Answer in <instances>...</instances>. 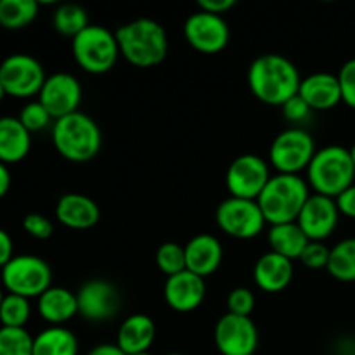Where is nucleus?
<instances>
[{"instance_id":"1","label":"nucleus","mask_w":355,"mask_h":355,"mask_svg":"<svg viewBox=\"0 0 355 355\" xmlns=\"http://www.w3.org/2000/svg\"><path fill=\"white\" fill-rule=\"evenodd\" d=\"M297 66L281 54H262L248 68V87L253 96L269 106H283L300 89Z\"/></svg>"},{"instance_id":"2","label":"nucleus","mask_w":355,"mask_h":355,"mask_svg":"<svg viewBox=\"0 0 355 355\" xmlns=\"http://www.w3.org/2000/svg\"><path fill=\"white\" fill-rule=\"evenodd\" d=\"M120 54L137 68H153L165 61L168 54V37L165 28L155 19L141 17L114 31Z\"/></svg>"},{"instance_id":"3","label":"nucleus","mask_w":355,"mask_h":355,"mask_svg":"<svg viewBox=\"0 0 355 355\" xmlns=\"http://www.w3.org/2000/svg\"><path fill=\"white\" fill-rule=\"evenodd\" d=\"M52 142L59 155L73 163H85L96 158L103 146L101 128L89 114L76 111L54 121Z\"/></svg>"},{"instance_id":"4","label":"nucleus","mask_w":355,"mask_h":355,"mask_svg":"<svg viewBox=\"0 0 355 355\" xmlns=\"http://www.w3.org/2000/svg\"><path fill=\"white\" fill-rule=\"evenodd\" d=\"M309 196V184L300 175L276 173L270 177L257 203L267 224L279 225L297 222Z\"/></svg>"},{"instance_id":"5","label":"nucleus","mask_w":355,"mask_h":355,"mask_svg":"<svg viewBox=\"0 0 355 355\" xmlns=\"http://www.w3.org/2000/svg\"><path fill=\"white\" fill-rule=\"evenodd\" d=\"M309 186L315 194L336 200L355 180V166L350 149L343 146H326L318 149L307 168Z\"/></svg>"},{"instance_id":"6","label":"nucleus","mask_w":355,"mask_h":355,"mask_svg":"<svg viewBox=\"0 0 355 355\" xmlns=\"http://www.w3.org/2000/svg\"><path fill=\"white\" fill-rule=\"evenodd\" d=\"M76 64L90 75H104L116 64L120 47L116 35L101 24H89L71 42Z\"/></svg>"},{"instance_id":"7","label":"nucleus","mask_w":355,"mask_h":355,"mask_svg":"<svg viewBox=\"0 0 355 355\" xmlns=\"http://www.w3.org/2000/svg\"><path fill=\"white\" fill-rule=\"evenodd\" d=\"M52 270L44 259L35 255L14 257L2 267V284L7 293L38 298L52 286Z\"/></svg>"},{"instance_id":"8","label":"nucleus","mask_w":355,"mask_h":355,"mask_svg":"<svg viewBox=\"0 0 355 355\" xmlns=\"http://www.w3.org/2000/svg\"><path fill=\"white\" fill-rule=\"evenodd\" d=\"M318 153L312 135L304 128H288L272 141L269 149V162L277 173L298 175L307 170Z\"/></svg>"},{"instance_id":"9","label":"nucleus","mask_w":355,"mask_h":355,"mask_svg":"<svg viewBox=\"0 0 355 355\" xmlns=\"http://www.w3.org/2000/svg\"><path fill=\"white\" fill-rule=\"evenodd\" d=\"M215 220L222 232L234 239H253L266 227V218L255 200L227 198L215 211Z\"/></svg>"},{"instance_id":"10","label":"nucleus","mask_w":355,"mask_h":355,"mask_svg":"<svg viewBox=\"0 0 355 355\" xmlns=\"http://www.w3.org/2000/svg\"><path fill=\"white\" fill-rule=\"evenodd\" d=\"M45 76L44 66L30 54H12L0 64V85L7 96L31 97L40 94Z\"/></svg>"},{"instance_id":"11","label":"nucleus","mask_w":355,"mask_h":355,"mask_svg":"<svg viewBox=\"0 0 355 355\" xmlns=\"http://www.w3.org/2000/svg\"><path fill=\"white\" fill-rule=\"evenodd\" d=\"M269 163L259 155H241L229 165L225 172V186L231 196L243 200H259L270 180Z\"/></svg>"},{"instance_id":"12","label":"nucleus","mask_w":355,"mask_h":355,"mask_svg":"<svg viewBox=\"0 0 355 355\" xmlns=\"http://www.w3.org/2000/svg\"><path fill=\"white\" fill-rule=\"evenodd\" d=\"M78 314L89 322H106L120 312V290L111 281L90 279L76 293Z\"/></svg>"},{"instance_id":"13","label":"nucleus","mask_w":355,"mask_h":355,"mask_svg":"<svg viewBox=\"0 0 355 355\" xmlns=\"http://www.w3.org/2000/svg\"><path fill=\"white\" fill-rule=\"evenodd\" d=\"M214 340L222 355H253L259 347V329L252 318L227 312L215 324Z\"/></svg>"},{"instance_id":"14","label":"nucleus","mask_w":355,"mask_h":355,"mask_svg":"<svg viewBox=\"0 0 355 355\" xmlns=\"http://www.w3.org/2000/svg\"><path fill=\"white\" fill-rule=\"evenodd\" d=\"M184 37L194 51L203 54H217L227 47L231 31L222 16L198 10L191 14L184 23Z\"/></svg>"},{"instance_id":"15","label":"nucleus","mask_w":355,"mask_h":355,"mask_svg":"<svg viewBox=\"0 0 355 355\" xmlns=\"http://www.w3.org/2000/svg\"><path fill=\"white\" fill-rule=\"evenodd\" d=\"M82 94V85L75 76L69 73H54L45 80L38 94V101L55 121L78 111Z\"/></svg>"},{"instance_id":"16","label":"nucleus","mask_w":355,"mask_h":355,"mask_svg":"<svg viewBox=\"0 0 355 355\" xmlns=\"http://www.w3.org/2000/svg\"><path fill=\"white\" fill-rule=\"evenodd\" d=\"M340 220V211L333 198L311 194L302 208L297 224L311 241H322L335 232Z\"/></svg>"},{"instance_id":"17","label":"nucleus","mask_w":355,"mask_h":355,"mask_svg":"<svg viewBox=\"0 0 355 355\" xmlns=\"http://www.w3.org/2000/svg\"><path fill=\"white\" fill-rule=\"evenodd\" d=\"M163 297L172 311L187 314L203 304L207 297V283L203 277L196 276L191 270H182L175 276L166 277L163 286Z\"/></svg>"},{"instance_id":"18","label":"nucleus","mask_w":355,"mask_h":355,"mask_svg":"<svg viewBox=\"0 0 355 355\" xmlns=\"http://www.w3.org/2000/svg\"><path fill=\"white\" fill-rule=\"evenodd\" d=\"M55 218L73 231H87L96 227L101 210L92 198L80 193H68L62 194L55 205Z\"/></svg>"},{"instance_id":"19","label":"nucleus","mask_w":355,"mask_h":355,"mask_svg":"<svg viewBox=\"0 0 355 355\" xmlns=\"http://www.w3.org/2000/svg\"><path fill=\"white\" fill-rule=\"evenodd\" d=\"M298 96L309 104L312 111L333 110L342 103L338 76L326 71L312 73V75L302 78Z\"/></svg>"},{"instance_id":"20","label":"nucleus","mask_w":355,"mask_h":355,"mask_svg":"<svg viewBox=\"0 0 355 355\" xmlns=\"http://www.w3.org/2000/svg\"><path fill=\"white\" fill-rule=\"evenodd\" d=\"M293 272V260L267 252L253 267V281L266 293H279L290 286Z\"/></svg>"},{"instance_id":"21","label":"nucleus","mask_w":355,"mask_h":355,"mask_svg":"<svg viewBox=\"0 0 355 355\" xmlns=\"http://www.w3.org/2000/svg\"><path fill=\"white\" fill-rule=\"evenodd\" d=\"M186 267L200 277H208L220 267L224 248L218 238L211 234H198L186 246Z\"/></svg>"},{"instance_id":"22","label":"nucleus","mask_w":355,"mask_h":355,"mask_svg":"<svg viewBox=\"0 0 355 355\" xmlns=\"http://www.w3.org/2000/svg\"><path fill=\"white\" fill-rule=\"evenodd\" d=\"M156 338V324L149 315H128L121 322L116 335V345L125 355L149 352Z\"/></svg>"},{"instance_id":"23","label":"nucleus","mask_w":355,"mask_h":355,"mask_svg":"<svg viewBox=\"0 0 355 355\" xmlns=\"http://www.w3.org/2000/svg\"><path fill=\"white\" fill-rule=\"evenodd\" d=\"M38 314L51 326H62L78 314L76 293L62 286H51L38 297Z\"/></svg>"},{"instance_id":"24","label":"nucleus","mask_w":355,"mask_h":355,"mask_svg":"<svg viewBox=\"0 0 355 355\" xmlns=\"http://www.w3.org/2000/svg\"><path fill=\"white\" fill-rule=\"evenodd\" d=\"M31 148V134L17 118H0V163L9 165L24 159Z\"/></svg>"},{"instance_id":"25","label":"nucleus","mask_w":355,"mask_h":355,"mask_svg":"<svg viewBox=\"0 0 355 355\" xmlns=\"http://www.w3.org/2000/svg\"><path fill=\"white\" fill-rule=\"evenodd\" d=\"M267 238H269L270 252L286 257L290 260H300L305 246L311 241L297 222L270 225Z\"/></svg>"},{"instance_id":"26","label":"nucleus","mask_w":355,"mask_h":355,"mask_svg":"<svg viewBox=\"0 0 355 355\" xmlns=\"http://www.w3.org/2000/svg\"><path fill=\"white\" fill-rule=\"evenodd\" d=\"M33 355H78V340L64 326H51L35 336Z\"/></svg>"},{"instance_id":"27","label":"nucleus","mask_w":355,"mask_h":355,"mask_svg":"<svg viewBox=\"0 0 355 355\" xmlns=\"http://www.w3.org/2000/svg\"><path fill=\"white\" fill-rule=\"evenodd\" d=\"M326 270L340 283H355V238H347L333 246Z\"/></svg>"},{"instance_id":"28","label":"nucleus","mask_w":355,"mask_h":355,"mask_svg":"<svg viewBox=\"0 0 355 355\" xmlns=\"http://www.w3.org/2000/svg\"><path fill=\"white\" fill-rule=\"evenodd\" d=\"M40 3L35 0H0V26L21 30L33 23Z\"/></svg>"},{"instance_id":"29","label":"nucleus","mask_w":355,"mask_h":355,"mask_svg":"<svg viewBox=\"0 0 355 355\" xmlns=\"http://www.w3.org/2000/svg\"><path fill=\"white\" fill-rule=\"evenodd\" d=\"M52 24L58 33L64 35V37L75 38L76 35L82 33L87 26H89V16L83 7L76 6V3H62L54 10L52 16Z\"/></svg>"},{"instance_id":"30","label":"nucleus","mask_w":355,"mask_h":355,"mask_svg":"<svg viewBox=\"0 0 355 355\" xmlns=\"http://www.w3.org/2000/svg\"><path fill=\"white\" fill-rule=\"evenodd\" d=\"M31 315L30 300L19 295L7 293L0 305V322L6 328H24Z\"/></svg>"},{"instance_id":"31","label":"nucleus","mask_w":355,"mask_h":355,"mask_svg":"<svg viewBox=\"0 0 355 355\" xmlns=\"http://www.w3.org/2000/svg\"><path fill=\"white\" fill-rule=\"evenodd\" d=\"M33 336L24 328H0V355H33Z\"/></svg>"},{"instance_id":"32","label":"nucleus","mask_w":355,"mask_h":355,"mask_svg":"<svg viewBox=\"0 0 355 355\" xmlns=\"http://www.w3.org/2000/svg\"><path fill=\"white\" fill-rule=\"evenodd\" d=\"M156 266L166 277L187 270L186 267V248L177 243H163L156 252Z\"/></svg>"},{"instance_id":"33","label":"nucleus","mask_w":355,"mask_h":355,"mask_svg":"<svg viewBox=\"0 0 355 355\" xmlns=\"http://www.w3.org/2000/svg\"><path fill=\"white\" fill-rule=\"evenodd\" d=\"M17 120L31 134V132H40L44 128H47L49 123L52 121V116L49 114V111L45 110L40 101H31L26 106H23Z\"/></svg>"},{"instance_id":"34","label":"nucleus","mask_w":355,"mask_h":355,"mask_svg":"<svg viewBox=\"0 0 355 355\" xmlns=\"http://www.w3.org/2000/svg\"><path fill=\"white\" fill-rule=\"evenodd\" d=\"M255 309V295L248 288H234L227 295V312L234 315L250 318Z\"/></svg>"},{"instance_id":"35","label":"nucleus","mask_w":355,"mask_h":355,"mask_svg":"<svg viewBox=\"0 0 355 355\" xmlns=\"http://www.w3.org/2000/svg\"><path fill=\"white\" fill-rule=\"evenodd\" d=\"M329 252H331V250H329L322 241H309L304 253H302L300 262L304 263L307 269L312 270L326 269L329 262Z\"/></svg>"},{"instance_id":"36","label":"nucleus","mask_w":355,"mask_h":355,"mask_svg":"<svg viewBox=\"0 0 355 355\" xmlns=\"http://www.w3.org/2000/svg\"><path fill=\"white\" fill-rule=\"evenodd\" d=\"M340 90H342V103L355 110V58L349 59L338 71Z\"/></svg>"},{"instance_id":"37","label":"nucleus","mask_w":355,"mask_h":355,"mask_svg":"<svg viewBox=\"0 0 355 355\" xmlns=\"http://www.w3.org/2000/svg\"><path fill=\"white\" fill-rule=\"evenodd\" d=\"M23 229L35 239H40V241H45L52 236L54 232V225L49 220L45 215L40 214H28L26 217L23 218Z\"/></svg>"},{"instance_id":"38","label":"nucleus","mask_w":355,"mask_h":355,"mask_svg":"<svg viewBox=\"0 0 355 355\" xmlns=\"http://www.w3.org/2000/svg\"><path fill=\"white\" fill-rule=\"evenodd\" d=\"M283 110V116L286 118L288 121H293V123H300V121H305L309 118V114L312 113V110L309 107V104L302 99L300 96H295L291 97L290 101L281 106Z\"/></svg>"},{"instance_id":"39","label":"nucleus","mask_w":355,"mask_h":355,"mask_svg":"<svg viewBox=\"0 0 355 355\" xmlns=\"http://www.w3.org/2000/svg\"><path fill=\"white\" fill-rule=\"evenodd\" d=\"M336 207H338L340 215L354 218L355 220V184L350 186L349 189L343 191L338 198H336Z\"/></svg>"},{"instance_id":"40","label":"nucleus","mask_w":355,"mask_h":355,"mask_svg":"<svg viewBox=\"0 0 355 355\" xmlns=\"http://www.w3.org/2000/svg\"><path fill=\"white\" fill-rule=\"evenodd\" d=\"M234 6L236 0H200V2H198L200 10L215 14V16H222V14L231 10Z\"/></svg>"},{"instance_id":"41","label":"nucleus","mask_w":355,"mask_h":355,"mask_svg":"<svg viewBox=\"0 0 355 355\" xmlns=\"http://www.w3.org/2000/svg\"><path fill=\"white\" fill-rule=\"evenodd\" d=\"M14 252V245H12V239H10L9 232L0 229V269L6 267L10 260L14 259L12 255Z\"/></svg>"},{"instance_id":"42","label":"nucleus","mask_w":355,"mask_h":355,"mask_svg":"<svg viewBox=\"0 0 355 355\" xmlns=\"http://www.w3.org/2000/svg\"><path fill=\"white\" fill-rule=\"evenodd\" d=\"M87 355H125L116 343H101L94 347Z\"/></svg>"},{"instance_id":"43","label":"nucleus","mask_w":355,"mask_h":355,"mask_svg":"<svg viewBox=\"0 0 355 355\" xmlns=\"http://www.w3.org/2000/svg\"><path fill=\"white\" fill-rule=\"evenodd\" d=\"M10 187V172L3 163H0V200L9 193Z\"/></svg>"},{"instance_id":"44","label":"nucleus","mask_w":355,"mask_h":355,"mask_svg":"<svg viewBox=\"0 0 355 355\" xmlns=\"http://www.w3.org/2000/svg\"><path fill=\"white\" fill-rule=\"evenodd\" d=\"M6 96H7V94H6V90H3V87L0 85V103H2V101H3V97H6Z\"/></svg>"},{"instance_id":"45","label":"nucleus","mask_w":355,"mask_h":355,"mask_svg":"<svg viewBox=\"0 0 355 355\" xmlns=\"http://www.w3.org/2000/svg\"><path fill=\"white\" fill-rule=\"evenodd\" d=\"M350 156H352V162H354V166H355V144L350 148Z\"/></svg>"},{"instance_id":"46","label":"nucleus","mask_w":355,"mask_h":355,"mask_svg":"<svg viewBox=\"0 0 355 355\" xmlns=\"http://www.w3.org/2000/svg\"><path fill=\"white\" fill-rule=\"evenodd\" d=\"M3 297H6V295H3L2 288H0V305H2V300H3Z\"/></svg>"},{"instance_id":"47","label":"nucleus","mask_w":355,"mask_h":355,"mask_svg":"<svg viewBox=\"0 0 355 355\" xmlns=\"http://www.w3.org/2000/svg\"><path fill=\"white\" fill-rule=\"evenodd\" d=\"M134 355H153V354H149V352H142V354H134Z\"/></svg>"},{"instance_id":"48","label":"nucleus","mask_w":355,"mask_h":355,"mask_svg":"<svg viewBox=\"0 0 355 355\" xmlns=\"http://www.w3.org/2000/svg\"><path fill=\"white\" fill-rule=\"evenodd\" d=\"M166 355H182V354H179V352H172V354H166Z\"/></svg>"}]
</instances>
